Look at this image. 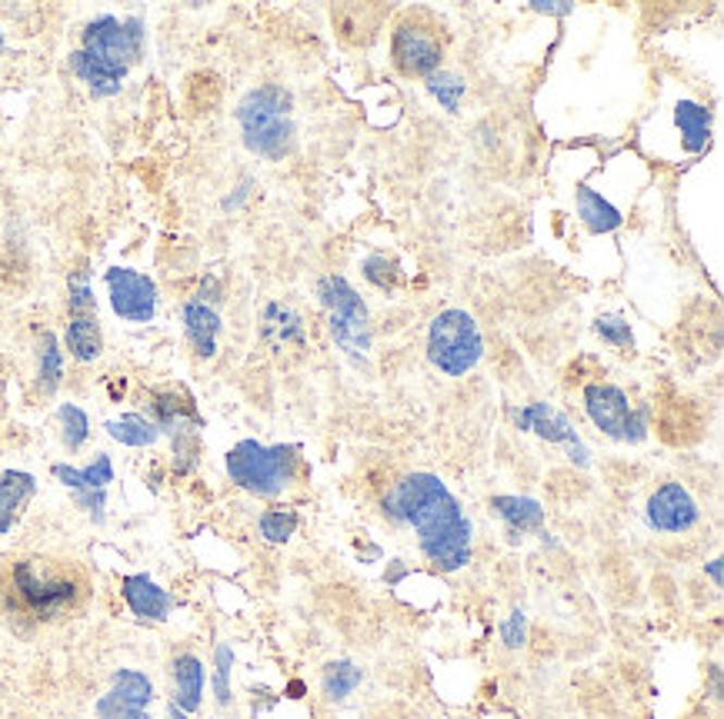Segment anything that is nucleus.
Masks as SVG:
<instances>
[{
    "label": "nucleus",
    "instance_id": "nucleus-1",
    "mask_svg": "<svg viewBox=\"0 0 724 719\" xmlns=\"http://www.w3.org/2000/svg\"><path fill=\"white\" fill-rule=\"evenodd\" d=\"M384 513L394 523H407L418 533L421 553L444 570L454 573L471 563V520L464 517L454 493L434 473H410L384 500Z\"/></svg>",
    "mask_w": 724,
    "mask_h": 719
},
{
    "label": "nucleus",
    "instance_id": "nucleus-2",
    "mask_svg": "<svg viewBox=\"0 0 724 719\" xmlns=\"http://www.w3.org/2000/svg\"><path fill=\"white\" fill-rule=\"evenodd\" d=\"M8 617H21L27 623H54L87 599V580L81 570L47 557H21L8 567L0 583Z\"/></svg>",
    "mask_w": 724,
    "mask_h": 719
},
{
    "label": "nucleus",
    "instance_id": "nucleus-3",
    "mask_svg": "<svg viewBox=\"0 0 724 719\" xmlns=\"http://www.w3.org/2000/svg\"><path fill=\"white\" fill-rule=\"evenodd\" d=\"M237 124L247 150L281 160L294 147V100L281 84H261L237 103Z\"/></svg>",
    "mask_w": 724,
    "mask_h": 719
},
{
    "label": "nucleus",
    "instance_id": "nucleus-4",
    "mask_svg": "<svg viewBox=\"0 0 724 719\" xmlns=\"http://www.w3.org/2000/svg\"><path fill=\"white\" fill-rule=\"evenodd\" d=\"M297 467H300V447L294 444L265 447L257 439H241L224 457L231 483H237L254 496H281L294 483Z\"/></svg>",
    "mask_w": 724,
    "mask_h": 719
},
{
    "label": "nucleus",
    "instance_id": "nucleus-5",
    "mask_svg": "<svg viewBox=\"0 0 724 719\" xmlns=\"http://www.w3.org/2000/svg\"><path fill=\"white\" fill-rule=\"evenodd\" d=\"M484 340L468 310H444L428 330V360L444 376H464L481 363Z\"/></svg>",
    "mask_w": 724,
    "mask_h": 719
},
{
    "label": "nucleus",
    "instance_id": "nucleus-6",
    "mask_svg": "<svg viewBox=\"0 0 724 719\" xmlns=\"http://www.w3.org/2000/svg\"><path fill=\"white\" fill-rule=\"evenodd\" d=\"M318 297L328 307L331 317V337L334 344L351 357H368L371 350V323L368 307L357 297V290L344 281V276H324L318 284Z\"/></svg>",
    "mask_w": 724,
    "mask_h": 719
},
{
    "label": "nucleus",
    "instance_id": "nucleus-7",
    "mask_svg": "<svg viewBox=\"0 0 724 719\" xmlns=\"http://www.w3.org/2000/svg\"><path fill=\"white\" fill-rule=\"evenodd\" d=\"M140 47H144L140 17L121 21L111 14H100L81 34V50H87L94 61H100L118 77H127V71L140 61Z\"/></svg>",
    "mask_w": 724,
    "mask_h": 719
},
{
    "label": "nucleus",
    "instance_id": "nucleus-8",
    "mask_svg": "<svg viewBox=\"0 0 724 719\" xmlns=\"http://www.w3.org/2000/svg\"><path fill=\"white\" fill-rule=\"evenodd\" d=\"M585 410L591 423L608 433L611 439H625V444H638L648 436V410L635 407L628 394L614 383H591L585 386Z\"/></svg>",
    "mask_w": 724,
    "mask_h": 719
},
{
    "label": "nucleus",
    "instance_id": "nucleus-9",
    "mask_svg": "<svg viewBox=\"0 0 724 719\" xmlns=\"http://www.w3.org/2000/svg\"><path fill=\"white\" fill-rule=\"evenodd\" d=\"M111 294V310L127 323H150L158 313V287L147 273H137L131 266H111L103 273Z\"/></svg>",
    "mask_w": 724,
    "mask_h": 719
},
{
    "label": "nucleus",
    "instance_id": "nucleus-10",
    "mask_svg": "<svg viewBox=\"0 0 724 719\" xmlns=\"http://www.w3.org/2000/svg\"><path fill=\"white\" fill-rule=\"evenodd\" d=\"M150 706H154L150 677L124 667L111 677V686L94 703V712L97 719H150Z\"/></svg>",
    "mask_w": 724,
    "mask_h": 719
},
{
    "label": "nucleus",
    "instance_id": "nucleus-11",
    "mask_svg": "<svg viewBox=\"0 0 724 719\" xmlns=\"http://www.w3.org/2000/svg\"><path fill=\"white\" fill-rule=\"evenodd\" d=\"M391 53L401 74L407 77H431L441 67L444 47L434 30L418 24H401L391 37Z\"/></svg>",
    "mask_w": 724,
    "mask_h": 719
},
{
    "label": "nucleus",
    "instance_id": "nucleus-12",
    "mask_svg": "<svg viewBox=\"0 0 724 719\" xmlns=\"http://www.w3.org/2000/svg\"><path fill=\"white\" fill-rule=\"evenodd\" d=\"M514 423H517V430L538 433L541 439H548V444L567 447V454H572V460L578 467H588V447L581 444L578 430L567 423V417L557 413L551 404H528L521 410H514Z\"/></svg>",
    "mask_w": 724,
    "mask_h": 719
},
{
    "label": "nucleus",
    "instance_id": "nucleus-13",
    "mask_svg": "<svg viewBox=\"0 0 724 719\" xmlns=\"http://www.w3.org/2000/svg\"><path fill=\"white\" fill-rule=\"evenodd\" d=\"M698 504L682 483H661L648 500V523L661 533H685L698 523Z\"/></svg>",
    "mask_w": 724,
    "mask_h": 719
},
{
    "label": "nucleus",
    "instance_id": "nucleus-14",
    "mask_svg": "<svg viewBox=\"0 0 724 719\" xmlns=\"http://www.w3.org/2000/svg\"><path fill=\"white\" fill-rule=\"evenodd\" d=\"M121 596L127 603V610L144 623H164L174 610V596L161 583H154L147 573L124 577L121 580Z\"/></svg>",
    "mask_w": 724,
    "mask_h": 719
},
{
    "label": "nucleus",
    "instance_id": "nucleus-15",
    "mask_svg": "<svg viewBox=\"0 0 724 719\" xmlns=\"http://www.w3.org/2000/svg\"><path fill=\"white\" fill-rule=\"evenodd\" d=\"M181 320H184V334H187V344L194 347V354L200 360H211L218 354V340H221V313L204 303V300H187L184 310H181Z\"/></svg>",
    "mask_w": 724,
    "mask_h": 719
},
{
    "label": "nucleus",
    "instance_id": "nucleus-16",
    "mask_svg": "<svg viewBox=\"0 0 724 719\" xmlns=\"http://www.w3.org/2000/svg\"><path fill=\"white\" fill-rule=\"evenodd\" d=\"M171 677H174V696L171 703L177 709H184L187 716L200 709L204 703V683H207V670L197 653H177L171 662Z\"/></svg>",
    "mask_w": 724,
    "mask_h": 719
},
{
    "label": "nucleus",
    "instance_id": "nucleus-17",
    "mask_svg": "<svg viewBox=\"0 0 724 719\" xmlns=\"http://www.w3.org/2000/svg\"><path fill=\"white\" fill-rule=\"evenodd\" d=\"M50 473H54L58 483H64L71 493H94V489H108V483H114V463L108 454H97L94 463H87V467L54 463Z\"/></svg>",
    "mask_w": 724,
    "mask_h": 719
},
{
    "label": "nucleus",
    "instance_id": "nucleus-18",
    "mask_svg": "<svg viewBox=\"0 0 724 719\" xmlns=\"http://www.w3.org/2000/svg\"><path fill=\"white\" fill-rule=\"evenodd\" d=\"M37 480L24 470H8L0 473V536H8L11 526L17 523L24 504L34 496Z\"/></svg>",
    "mask_w": 724,
    "mask_h": 719
},
{
    "label": "nucleus",
    "instance_id": "nucleus-19",
    "mask_svg": "<svg viewBox=\"0 0 724 719\" xmlns=\"http://www.w3.org/2000/svg\"><path fill=\"white\" fill-rule=\"evenodd\" d=\"M64 340H68V354L77 363H94L103 354V334H100L97 313H71Z\"/></svg>",
    "mask_w": 724,
    "mask_h": 719
},
{
    "label": "nucleus",
    "instance_id": "nucleus-20",
    "mask_svg": "<svg viewBox=\"0 0 724 719\" xmlns=\"http://www.w3.org/2000/svg\"><path fill=\"white\" fill-rule=\"evenodd\" d=\"M491 510H498L514 533H538L544 526V510L531 496H491Z\"/></svg>",
    "mask_w": 724,
    "mask_h": 719
},
{
    "label": "nucleus",
    "instance_id": "nucleus-21",
    "mask_svg": "<svg viewBox=\"0 0 724 719\" xmlns=\"http://www.w3.org/2000/svg\"><path fill=\"white\" fill-rule=\"evenodd\" d=\"M675 124L682 131L685 150L688 153H704L711 144V110L695 103V100H682L675 107Z\"/></svg>",
    "mask_w": 724,
    "mask_h": 719
},
{
    "label": "nucleus",
    "instance_id": "nucleus-22",
    "mask_svg": "<svg viewBox=\"0 0 724 719\" xmlns=\"http://www.w3.org/2000/svg\"><path fill=\"white\" fill-rule=\"evenodd\" d=\"M71 71L87 84V90L94 94V97H114V94H121V87H124V77H118L114 71H108L100 61H94L87 50H74L71 53Z\"/></svg>",
    "mask_w": 724,
    "mask_h": 719
},
{
    "label": "nucleus",
    "instance_id": "nucleus-23",
    "mask_svg": "<svg viewBox=\"0 0 724 719\" xmlns=\"http://www.w3.org/2000/svg\"><path fill=\"white\" fill-rule=\"evenodd\" d=\"M265 337L274 347H287V344L304 347L307 344L300 317L291 307H284V303H268L265 307Z\"/></svg>",
    "mask_w": 724,
    "mask_h": 719
},
{
    "label": "nucleus",
    "instance_id": "nucleus-24",
    "mask_svg": "<svg viewBox=\"0 0 724 719\" xmlns=\"http://www.w3.org/2000/svg\"><path fill=\"white\" fill-rule=\"evenodd\" d=\"M108 430L118 444H124V447H134V450H144V447H154L161 439V430L150 423V417H144V413H124V417H118V420H108Z\"/></svg>",
    "mask_w": 724,
    "mask_h": 719
},
{
    "label": "nucleus",
    "instance_id": "nucleus-25",
    "mask_svg": "<svg viewBox=\"0 0 724 719\" xmlns=\"http://www.w3.org/2000/svg\"><path fill=\"white\" fill-rule=\"evenodd\" d=\"M578 216L588 224V231L594 234H611L621 227V210L614 203H608L601 194H594L591 187L578 190Z\"/></svg>",
    "mask_w": 724,
    "mask_h": 719
},
{
    "label": "nucleus",
    "instance_id": "nucleus-26",
    "mask_svg": "<svg viewBox=\"0 0 724 719\" xmlns=\"http://www.w3.org/2000/svg\"><path fill=\"white\" fill-rule=\"evenodd\" d=\"M61 376H64V350H61V344H58V334L44 330V334H40V363H37V386H40V394H44V397L58 394Z\"/></svg>",
    "mask_w": 724,
    "mask_h": 719
},
{
    "label": "nucleus",
    "instance_id": "nucleus-27",
    "mask_svg": "<svg viewBox=\"0 0 724 719\" xmlns=\"http://www.w3.org/2000/svg\"><path fill=\"white\" fill-rule=\"evenodd\" d=\"M360 680H365V670H360L357 662H351V659H334V662H328V667H324L321 686H324V696H328V699L341 703V699H347V696L360 686Z\"/></svg>",
    "mask_w": 724,
    "mask_h": 719
},
{
    "label": "nucleus",
    "instance_id": "nucleus-28",
    "mask_svg": "<svg viewBox=\"0 0 724 719\" xmlns=\"http://www.w3.org/2000/svg\"><path fill=\"white\" fill-rule=\"evenodd\" d=\"M58 423H61V439L71 454H77L90 439V417L77 404H61L58 407Z\"/></svg>",
    "mask_w": 724,
    "mask_h": 719
},
{
    "label": "nucleus",
    "instance_id": "nucleus-29",
    "mask_svg": "<svg viewBox=\"0 0 724 719\" xmlns=\"http://www.w3.org/2000/svg\"><path fill=\"white\" fill-rule=\"evenodd\" d=\"M428 90H431L434 100H441L444 110L457 114V110H461V97H464V90H468V84H464L457 74L441 71V74H431V77H428Z\"/></svg>",
    "mask_w": 724,
    "mask_h": 719
},
{
    "label": "nucleus",
    "instance_id": "nucleus-30",
    "mask_svg": "<svg viewBox=\"0 0 724 719\" xmlns=\"http://www.w3.org/2000/svg\"><path fill=\"white\" fill-rule=\"evenodd\" d=\"M261 536L268 540V543H287L291 536H294V530H297V513L294 510H287V507H278V510H268V513H261Z\"/></svg>",
    "mask_w": 724,
    "mask_h": 719
},
{
    "label": "nucleus",
    "instance_id": "nucleus-31",
    "mask_svg": "<svg viewBox=\"0 0 724 719\" xmlns=\"http://www.w3.org/2000/svg\"><path fill=\"white\" fill-rule=\"evenodd\" d=\"M594 330H598V337H601L604 344H611V347H617V350H631V347H635V334H631V326H628L625 317L601 313V317L594 320Z\"/></svg>",
    "mask_w": 724,
    "mask_h": 719
},
{
    "label": "nucleus",
    "instance_id": "nucleus-32",
    "mask_svg": "<svg viewBox=\"0 0 724 719\" xmlns=\"http://www.w3.org/2000/svg\"><path fill=\"white\" fill-rule=\"evenodd\" d=\"M231 667H234V649L228 643H218L214 646V699H218V706H231L234 703Z\"/></svg>",
    "mask_w": 724,
    "mask_h": 719
},
{
    "label": "nucleus",
    "instance_id": "nucleus-33",
    "mask_svg": "<svg viewBox=\"0 0 724 719\" xmlns=\"http://www.w3.org/2000/svg\"><path fill=\"white\" fill-rule=\"evenodd\" d=\"M68 310L71 313H97V300H94V290H90V273L87 266L74 270L71 281H68Z\"/></svg>",
    "mask_w": 724,
    "mask_h": 719
},
{
    "label": "nucleus",
    "instance_id": "nucleus-34",
    "mask_svg": "<svg viewBox=\"0 0 724 719\" xmlns=\"http://www.w3.org/2000/svg\"><path fill=\"white\" fill-rule=\"evenodd\" d=\"M365 276H368V281H371L378 290H394L397 266H394V260H388V257L375 253V257H368V260H365Z\"/></svg>",
    "mask_w": 724,
    "mask_h": 719
},
{
    "label": "nucleus",
    "instance_id": "nucleus-35",
    "mask_svg": "<svg viewBox=\"0 0 724 719\" xmlns=\"http://www.w3.org/2000/svg\"><path fill=\"white\" fill-rule=\"evenodd\" d=\"M501 640H504L507 649L525 646V640H528V617H525V610H511V617L501 623Z\"/></svg>",
    "mask_w": 724,
    "mask_h": 719
},
{
    "label": "nucleus",
    "instance_id": "nucleus-36",
    "mask_svg": "<svg viewBox=\"0 0 724 719\" xmlns=\"http://www.w3.org/2000/svg\"><path fill=\"white\" fill-rule=\"evenodd\" d=\"M531 8L538 14H557V17L572 14V4H567V0H531Z\"/></svg>",
    "mask_w": 724,
    "mask_h": 719
},
{
    "label": "nucleus",
    "instance_id": "nucleus-37",
    "mask_svg": "<svg viewBox=\"0 0 724 719\" xmlns=\"http://www.w3.org/2000/svg\"><path fill=\"white\" fill-rule=\"evenodd\" d=\"M708 577H711V583H714V586H721V583H724V570H721V560H711V563H708Z\"/></svg>",
    "mask_w": 724,
    "mask_h": 719
},
{
    "label": "nucleus",
    "instance_id": "nucleus-38",
    "mask_svg": "<svg viewBox=\"0 0 724 719\" xmlns=\"http://www.w3.org/2000/svg\"><path fill=\"white\" fill-rule=\"evenodd\" d=\"M168 719H191V716H187L184 709H177V706L171 703V706H168Z\"/></svg>",
    "mask_w": 724,
    "mask_h": 719
},
{
    "label": "nucleus",
    "instance_id": "nucleus-39",
    "mask_svg": "<svg viewBox=\"0 0 724 719\" xmlns=\"http://www.w3.org/2000/svg\"><path fill=\"white\" fill-rule=\"evenodd\" d=\"M0 50H4V30H0Z\"/></svg>",
    "mask_w": 724,
    "mask_h": 719
}]
</instances>
